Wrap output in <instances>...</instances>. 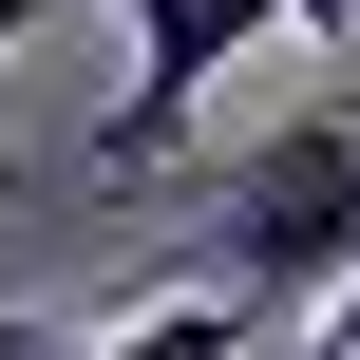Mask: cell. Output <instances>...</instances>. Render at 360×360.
Returning a JSON list of instances; mask_svg holds the SVG:
<instances>
[{
  "instance_id": "cell-1",
  "label": "cell",
  "mask_w": 360,
  "mask_h": 360,
  "mask_svg": "<svg viewBox=\"0 0 360 360\" xmlns=\"http://www.w3.org/2000/svg\"><path fill=\"white\" fill-rule=\"evenodd\" d=\"M190 285H209L228 323H304V304L360 285V133H342V114H266V133L209 171Z\"/></svg>"
},
{
  "instance_id": "cell-2",
  "label": "cell",
  "mask_w": 360,
  "mask_h": 360,
  "mask_svg": "<svg viewBox=\"0 0 360 360\" xmlns=\"http://www.w3.org/2000/svg\"><path fill=\"white\" fill-rule=\"evenodd\" d=\"M133 19V95L76 133V190H133V171H171V133L209 114V76L266 38V0H114Z\"/></svg>"
},
{
  "instance_id": "cell-6",
  "label": "cell",
  "mask_w": 360,
  "mask_h": 360,
  "mask_svg": "<svg viewBox=\"0 0 360 360\" xmlns=\"http://www.w3.org/2000/svg\"><path fill=\"white\" fill-rule=\"evenodd\" d=\"M323 360H360V342H342V323H323Z\"/></svg>"
},
{
  "instance_id": "cell-7",
  "label": "cell",
  "mask_w": 360,
  "mask_h": 360,
  "mask_svg": "<svg viewBox=\"0 0 360 360\" xmlns=\"http://www.w3.org/2000/svg\"><path fill=\"white\" fill-rule=\"evenodd\" d=\"M342 133H360V95H342Z\"/></svg>"
},
{
  "instance_id": "cell-3",
  "label": "cell",
  "mask_w": 360,
  "mask_h": 360,
  "mask_svg": "<svg viewBox=\"0 0 360 360\" xmlns=\"http://www.w3.org/2000/svg\"><path fill=\"white\" fill-rule=\"evenodd\" d=\"M19 360H247V323L209 304V285H171L152 323H114V342H57V323H19Z\"/></svg>"
},
{
  "instance_id": "cell-4",
  "label": "cell",
  "mask_w": 360,
  "mask_h": 360,
  "mask_svg": "<svg viewBox=\"0 0 360 360\" xmlns=\"http://www.w3.org/2000/svg\"><path fill=\"white\" fill-rule=\"evenodd\" d=\"M266 19H304V38H360V0H266Z\"/></svg>"
},
{
  "instance_id": "cell-5",
  "label": "cell",
  "mask_w": 360,
  "mask_h": 360,
  "mask_svg": "<svg viewBox=\"0 0 360 360\" xmlns=\"http://www.w3.org/2000/svg\"><path fill=\"white\" fill-rule=\"evenodd\" d=\"M38 19H76V0H0V57H19V38H38Z\"/></svg>"
}]
</instances>
